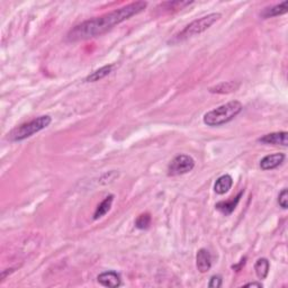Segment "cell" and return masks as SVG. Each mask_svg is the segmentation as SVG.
<instances>
[{
	"label": "cell",
	"instance_id": "6da1fadb",
	"mask_svg": "<svg viewBox=\"0 0 288 288\" xmlns=\"http://www.w3.org/2000/svg\"><path fill=\"white\" fill-rule=\"evenodd\" d=\"M146 6L147 2L145 1L132 2L120 7L118 9L113 10L111 13L104 14L99 17L88 19V21H85L72 27L67 34V40L69 42H78L102 36L103 34L111 30L113 27L142 13L146 8Z\"/></svg>",
	"mask_w": 288,
	"mask_h": 288
},
{
	"label": "cell",
	"instance_id": "7a4b0ae2",
	"mask_svg": "<svg viewBox=\"0 0 288 288\" xmlns=\"http://www.w3.org/2000/svg\"><path fill=\"white\" fill-rule=\"evenodd\" d=\"M242 104L237 102V100H233V102L222 105L215 110L206 113L203 118L204 124L212 127L224 125V124L234 119V117H236L242 111Z\"/></svg>",
	"mask_w": 288,
	"mask_h": 288
},
{
	"label": "cell",
	"instance_id": "3957f363",
	"mask_svg": "<svg viewBox=\"0 0 288 288\" xmlns=\"http://www.w3.org/2000/svg\"><path fill=\"white\" fill-rule=\"evenodd\" d=\"M221 18L220 13H213L208 14L206 16H203L187 25L184 29L180 30L178 34L174 35L173 40H170L171 44H178V43L184 42L188 40L189 37L195 36V35H200L207 30L209 27L213 26L215 23Z\"/></svg>",
	"mask_w": 288,
	"mask_h": 288
},
{
	"label": "cell",
	"instance_id": "277c9868",
	"mask_svg": "<svg viewBox=\"0 0 288 288\" xmlns=\"http://www.w3.org/2000/svg\"><path fill=\"white\" fill-rule=\"evenodd\" d=\"M52 122V118L50 117L49 115H43L40 117H36L30 122H27L22 124V125L16 126L13 128L9 133L7 139L9 140L10 142H21L24 141V140L30 138L34 134L38 133V132L44 130V128L48 127Z\"/></svg>",
	"mask_w": 288,
	"mask_h": 288
},
{
	"label": "cell",
	"instance_id": "5b68a950",
	"mask_svg": "<svg viewBox=\"0 0 288 288\" xmlns=\"http://www.w3.org/2000/svg\"><path fill=\"white\" fill-rule=\"evenodd\" d=\"M195 167V160L187 154H179L173 158L168 167L169 176H181V174L188 173Z\"/></svg>",
	"mask_w": 288,
	"mask_h": 288
},
{
	"label": "cell",
	"instance_id": "8992f818",
	"mask_svg": "<svg viewBox=\"0 0 288 288\" xmlns=\"http://www.w3.org/2000/svg\"><path fill=\"white\" fill-rule=\"evenodd\" d=\"M97 282L104 287L116 288L122 285V277H120L118 272H116L114 270H110V271L102 272V274L98 275V277H97Z\"/></svg>",
	"mask_w": 288,
	"mask_h": 288
},
{
	"label": "cell",
	"instance_id": "52a82bcc",
	"mask_svg": "<svg viewBox=\"0 0 288 288\" xmlns=\"http://www.w3.org/2000/svg\"><path fill=\"white\" fill-rule=\"evenodd\" d=\"M288 133L287 132H276L261 136L258 139V142L261 144H271V145H283L287 146L288 144Z\"/></svg>",
	"mask_w": 288,
	"mask_h": 288
},
{
	"label": "cell",
	"instance_id": "ba28073f",
	"mask_svg": "<svg viewBox=\"0 0 288 288\" xmlns=\"http://www.w3.org/2000/svg\"><path fill=\"white\" fill-rule=\"evenodd\" d=\"M196 267L202 274L207 272L212 268V255L207 249H200L196 256Z\"/></svg>",
	"mask_w": 288,
	"mask_h": 288
},
{
	"label": "cell",
	"instance_id": "9c48e42d",
	"mask_svg": "<svg viewBox=\"0 0 288 288\" xmlns=\"http://www.w3.org/2000/svg\"><path fill=\"white\" fill-rule=\"evenodd\" d=\"M285 154L284 153H275V154H269L266 155L263 159L260 161V168L262 170H272L276 169L279 167L285 160Z\"/></svg>",
	"mask_w": 288,
	"mask_h": 288
},
{
	"label": "cell",
	"instance_id": "30bf717a",
	"mask_svg": "<svg viewBox=\"0 0 288 288\" xmlns=\"http://www.w3.org/2000/svg\"><path fill=\"white\" fill-rule=\"evenodd\" d=\"M242 195H243V192H240L231 201L220 202V203H217L215 205V208L217 209V211L223 214V215H225V216L231 215V214L233 212H234V209L236 208V206H237V204H239V202L241 200V197H242Z\"/></svg>",
	"mask_w": 288,
	"mask_h": 288
},
{
	"label": "cell",
	"instance_id": "8fae6325",
	"mask_svg": "<svg viewBox=\"0 0 288 288\" xmlns=\"http://www.w3.org/2000/svg\"><path fill=\"white\" fill-rule=\"evenodd\" d=\"M287 10H288V1L285 0V1L278 3V5L264 8L261 13H260V16H261V18L263 19H267V18L280 16V15L286 14Z\"/></svg>",
	"mask_w": 288,
	"mask_h": 288
},
{
	"label": "cell",
	"instance_id": "7c38bea8",
	"mask_svg": "<svg viewBox=\"0 0 288 288\" xmlns=\"http://www.w3.org/2000/svg\"><path fill=\"white\" fill-rule=\"evenodd\" d=\"M240 88V83L237 81H225V83H221L219 85L214 86L208 89L211 93H221V95H225V93H231L233 91H236Z\"/></svg>",
	"mask_w": 288,
	"mask_h": 288
},
{
	"label": "cell",
	"instance_id": "4fadbf2b",
	"mask_svg": "<svg viewBox=\"0 0 288 288\" xmlns=\"http://www.w3.org/2000/svg\"><path fill=\"white\" fill-rule=\"evenodd\" d=\"M233 185V178L230 176V174H223L217 180L215 181V185H214V190H215L216 194L219 195H224L227 194Z\"/></svg>",
	"mask_w": 288,
	"mask_h": 288
},
{
	"label": "cell",
	"instance_id": "5bb4252c",
	"mask_svg": "<svg viewBox=\"0 0 288 288\" xmlns=\"http://www.w3.org/2000/svg\"><path fill=\"white\" fill-rule=\"evenodd\" d=\"M113 69H114V64L104 65V67L90 73V75L86 78V81H87V83H96V81L102 80L104 79V78H106L108 75H111Z\"/></svg>",
	"mask_w": 288,
	"mask_h": 288
},
{
	"label": "cell",
	"instance_id": "9a60e30c",
	"mask_svg": "<svg viewBox=\"0 0 288 288\" xmlns=\"http://www.w3.org/2000/svg\"><path fill=\"white\" fill-rule=\"evenodd\" d=\"M113 202H114V195L107 196L105 200L98 205V207L96 208L95 214H93V220H99L102 219L103 216L106 215V214L111 211Z\"/></svg>",
	"mask_w": 288,
	"mask_h": 288
},
{
	"label": "cell",
	"instance_id": "2e32d148",
	"mask_svg": "<svg viewBox=\"0 0 288 288\" xmlns=\"http://www.w3.org/2000/svg\"><path fill=\"white\" fill-rule=\"evenodd\" d=\"M269 268H270V263L268 261V259L266 258H260L257 260V262L255 263V271L257 277L259 279H266L268 276V272H269Z\"/></svg>",
	"mask_w": 288,
	"mask_h": 288
},
{
	"label": "cell",
	"instance_id": "e0dca14e",
	"mask_svg": "<svg viewBox=\"0 0 288 288\" xmlns=\"http://www.w3.org/2000/svg\"><path fill=\"white\" fill-rule=\"evenodd\" d=\"M193 1H168V2H163L159 6V8L163 9V11H171V10H179V9H184L187 6L192 5Z\"/></svg>",
	"mask_w": 288,
	"mask_h": 288
},
{
	"label": "cell",
	"instance_id": "ac0fdd59",
	"mask_svg": "<svg viewBox=\"0 0 288 288\" xmlns=\"http://www.w3.org/2000/svg\"><path fill=\"white\" fill-rule=\"evenodd\" d=\"M151 216L150 214H141L135 221V227L140 230H146L150 228Z\"/></svg>",
	"mask_w": 288,
	"mask_h": 288
},
{
	"label": "cell",
	"instance_id": "d6986e66",
	"mask_svg": "<svg viewBox=\"0 0 288 288\" xmlns=\"http://www.w3.org/2000/svg\"><path fill=\"white\" fill-rule=\"evenodd\" d=\"M278 204L282 208L287 209L288 207V190L287 188H284L278 195Z\"/></svg>",
	"mask_w": 288,
	"mask_h": 288
},
{
	"label": "cell",
	"instance_id": "ffe728a7",
	"mask_svg": "<svg viewBox=\"0 0 288 288\" xmlns=\"http://www.w3.org/2000/svg\"><path fill=\"white\" fill-rule=\"evenodd\" d=\"M222 277L220 275H214L211 277V279H209V283H208V287L211 288H220L222 287Z\"/></svg>",
	"mask_w": 288,
	"mask_h": 288
},
{
	"label": "cell",
	"instance_id": "44dd1931",
	"mask_svg": "<svg viewBox=\"0 0 288 288\" xmlns=\"http://www.w3.org/2000/svg\"><path fill=\"white\" fill-rule=\"evenodd\" d=\"M14 271H15L14 268H9V269L2 270V272H1V282H2V280H5V278L7 277V276L10 275V274H13Z\"/></svg>",
	"mask_w": 288,
	"mask_h": 288
},
{
	"label": "cell",
	"instance_id": "7402d4cb",
	"mask_svg": "<svg viewBox=\"0 0 288 288\" xmlns=\"http://www.w3.org/2000/svg\"><path fill=\"white\" fill-rule=\"evenodd\" d=\"M263 285L261 283H256V282H254V283H249V284H247L246 285V287H259V288H261Z\"/></svg>",
	"mask_w": 288,
	"mask_h": 288
}]
</instances>
